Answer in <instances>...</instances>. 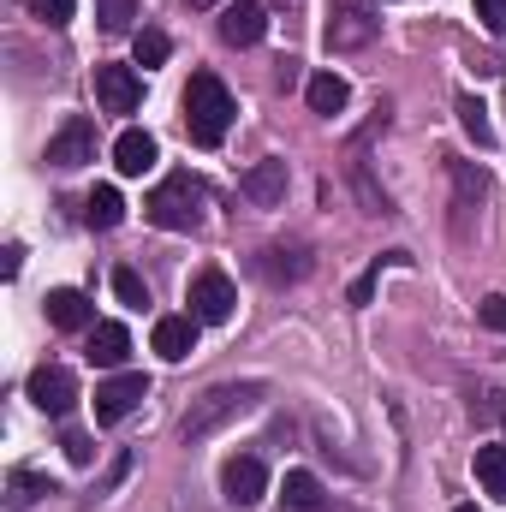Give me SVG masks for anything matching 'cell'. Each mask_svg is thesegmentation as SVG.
<instances>
[{
	"mask_svg": "<svg viewBox=\"0 0 506 512\" xmlns=\"http://www.w3.org/2000/svg\"><path fill=\"white\" fill-rule=\"evenodd\" d=\"M137 96H143V84H137L131 66H96V102H102V114H131Z\"/></svg>",
	"mask_w": 506,
	"mask_h": 512,
	"instance_id": "obj_10",
	"label": "cell"
},
{
	"mask_svg": "<svg viewBox=\"0 0 506 512\" xmlns=\"http://www.w3.org/2000/svg\"><path fill=\"white\" fill-rule=\"evenodd\" d=\"M221 495H227L233 507H256V501L268 495V471H262V459L233 453V459L221 465Z\"/></svg>",
	"mask_w": 506,
	"mask_h": 512,
	"instance_id": "obj_8",
	"label": "cell"
},
{
	"mask_svg": "<svg viewBox=\"0 0 506 512\" xmlns=\"http://www.w3.org/2000/svg\"><path fill=\"white\" fill-rule=\"evenodd\" d=\"M30 12L42 24H72V0H30Z\"/></svg>",
	"mask_w": 506,
	"mask_h": 512,
	"instance_id": "obj_31",
	"label": "cell"
},
{
	"mask_svg": "<svg viewBox=\"0 0 506 512\" xmlns=\"http://www.w3.org/2000/svg\"><path fill=\"white\" fill-rule=\"evenodd\" d=\"M477 483L489 501H506V447H477Z\"/></svg>",
	"mask_w": 506,
	"mask_h": 512,
	"instance_id": "obj_20",
	"label": "cell"
},
{
	"mask_svg": "<svg viewBox=\"0 0 506 512\" xmlns=\"http://www.w3.org/2000/svg\"><path fill=\"white\" fill-rule=\"evenodd\" d=\"M239 191L251 197L256 209H280V203H286V161H274V155H268V161H256L251 173L239 179Z\"/></svg>",
	"mask_w": 506,
	"mask_h": 512,
	"instance_id": "obj_13",
	"label": "cell"
},
{
	"mask_svg": "<svg viewBox=\"0 0 506 512\" xmlns=\"http://www.w3.org/2000/svg\"><path fill=\"white\" fill-rule=\"evenodd\" d=\"M131 54H137V66L149 72V66H161V60L173 54V42H167L161 30H137V36H131Z\"/></svg>",
	"mask_w": 506,
	"mask_h": 512,
	"instance_id": "obj_26",
	"label": "cell"
},
{
	"mask_svg": "<svg viewBox=\"0 0 506 512\" xmlns=\"http://www.w3.org/2000/svg\"><path fill=\"white\" fill-rule=\"evenodd\" d=\"M393 262H411V251H387V256H376V262H370V268L352 280L346 304H358V310H364V304H370V292H376V280H381V268H393Z\"/></svg>",
	"mask_w": 506,
	"mask_h": 512,
	"instance_id": "obj_25",
	"label": "cell"
},
{
	"mask_svg": "<svg viewBox=\"0 0 506 512\" xmlns=\"http://www.w3.org/2000/svg\"><path fill=\"white\" fill-rule=\"evenodd\" d=\"M197 328H203L197 316H161L155 334H149V346H155L167 364H185V358L197 352Z\"/></svg>",
	"mask_w": 506,
	"mask_h": 512,
	"instance_id": "obj_12",
	"label": "cell"
},
{
	"mask_svg": "<svg viewBox=\"0 0 506 512\" xmlns=\"http://www.w3.org/2000/svg\"><path fill=\"white\" fill-rule=\"evenodd\" d=\"M453 191H459V209H483V197H489V173L471 167V161H453Z\"/></svg>",
	"mask_w": 506,
	"mask_h": 512,
	"instance_id": "obj_22",
	"label": "cell"
},
{
	"mask_svg": "<svg viewBox=\"0 0 506 512\" xmlns=\"http://www.w3.org/2000/svg\"><path fill=\"white\" fill-rule=\"evenodd\" d=\"M42 310H48V322H54V328H66V334L96 328V304H90L78 286H54V292L42 298Z\"/></svg>",
	"mask_w": 506,
	"mask_h": 512,
	"instance_id": "obj_11",
	"label": "cell"
},
{
	"mask_svg": "<svg viewBox=\"0 0 506 512\" xmlns=\"http://www.w3.org/2000/svg\"><path fill=\"white\" fill-rule=\"evenodd\" d=\"M376 30H381V18H370L364 6H340L328 18V48H364Z\"/></svg>",
	"mask_w": 506,
	"mask_h": 512,
	"instance_id": "obj_14",
	"label": "cell"
},
{
	"mask_svg": "<svg viewBox=\"0 0 506 512\" xmlns=\"http://www.w3.org/2000/svg\"><path fill=\"white\" fill-rule=\"evenodd\" d=\"M131 352V334L126 322H96L90 328V364H102V370H120Z\"/></svg>",
	"mask_w": 506,
	"mask_h": 512,
	"instance_id": "obj_17",
	"label": "cell"
},
{
	"mask_svg": "<svg viewBox=\"0 0 506 512\" xmlns=\"http://www.w3.org/2000/svg\"><path fill=\"white\" fill-rule=\"evenodd\" d=\"M48 161H54V167H84V161H96V120H90V114H72L66 126L48 137Z\"/></svg>",
	"mask_w": 506,
	"mask_h": 512,
	"instance_id": "obj_7",
	"label": "cell"
},
{
	"mask_svg": "<svg viewBox=\"0 0 506 512\" xmlns=\"http://www.w3.org/2000/svg\"><path fill=\"white\" fill-rule=\"evenodd\" d=\"M66 459H72V465H90V435L72 429V435H66Z\"/></svg>",
	"mask_w": 506,
	"mask_h": 512,
	"instance_id": "obj_32",
	"label": "cell"
},
{
	"mask_svg": "<svg viewBox=\"0 0 506 512\" xmlns=\"http://www.w3.org/2000/svg\"><path fill=\"white\" fill-rule=\"evenodd\" d=\"M477 322H483V328H495V334H506V292H495V298H483V304H477Z\"/></svg>",
	"mask_w": 506,
	"mask_h": 512,
	"instance_id": "obj_30",
	"label": "cell"
},
{
	"mask_svg": "<svg viewBox=\"0 0 506 512\" xmlns=\"http://www.w3.org/2000/svg\"><path fill=\"white\" fill-rule=\"evenodd\" d=\"M262 30H268V6L262 0H233L221 12V42H233V48H256Z\"/></svg>",
	"mask_w": 506,
	"mask_h": 512,
	"instance_id": "obj_9",
	"label": "cell"
},
{
	"mask_svg": "<svg viewBox=\"0 0 506 512\" xmlns=\"http://www.w3.org/2000/svg\"><path fill=\"white\" fill-rule=\"evenodd\" d=\"M96 18H102V30H131V18H137V0H96Z\"/></svg>",
	"mask_w": 506,
	"mask_h": 512,
	"instance_id": "obj_27",
	"label": "cell"
},
{
	"mask_svg": "<svg viewBox=\"0 0 506 512\" xmlns=\"http://www.w3.org/2000/svg\"><path fill=\"white\" fill-rule=\"evenodd\" d=\"M24 393H30V405H36V411L66 417V411L78 405V376H72L66 364H36V370H30V382H24Z\"/></svg>",
	"mask_w": 506,
	"mask_h": 512,
	"instance_id": "obj_5",
	"label": "cell"
},
{
	"mask_svg": "<svg viewBox=\"0 0 506 512\" xmlns=\"http://www.w3.org/2000/svg\"><path fill=\"white\" fill-rule=\"evenodd\" d=\"M203 203H209V191H203L197 173H167V179L149 191L143 215H149L161 233H191V227L203 221Z\"/></svg>",
	"mask_w": 506,
	"mask_h": 512,
	"instance_id": "obj_3",
	"label": "cell"
},
{
	"mask_svg": "<svg viewBox=\"0 0 506 512\" xmlns=\"http://www.w3.org/2000/svg\"><path fill=\"white\" fill-rule=\"evenodd\" d=\"M191 6H215V0H191Z\"/></svg>",
	"mask_w": 506,
	"mask_h": 512,
	"instance_id": "obj_33",
	"label": "cell"
},
{
	"mask_svg": "<svg viewBox=\"0 0 506 512\" xmlns=\"http://www.w3.org/2000/svg\"><path fill=\"white\" fill-rule=\"evenodd\" d=\"M256 268L280 286V280H304V274H310V256L304 251H262L256 256Z\"/></svg>",
	"mask_w": 506,
	"mask_h": 512,
	"instance_id": "obj_23",
	"label": "cell"
},
{
	"mask_svg": "<svg viewBox=\"0 0 506 512\" xmlns=\"http://www.w3.org/2000/svg\"><path fill=\"white\" fill-rule=\"evenodd\" d=\"M84 221H90L96 233H108V227H120V221H126V197H120L114 185H96V191L84 197Z\"/></svg>",
	"mask_w": 506,
	"mask_h": 512,
	"instance_id": "obj_19",
	"label": "cell"
},
{
	"mask_svg": "<svg viewBox=\"0 0 506 512\" xmlns=\"http://www.w3.org/2000/svg\"><path fill=\"white\" fill-rule=\"evenodd\" d=\"M114 292H120V304H149V286H143V274L137 268H114Z\"/></svg>",
	"mask_w": 506,
	"mask_h": 512,
	"instance_id": "obj_28",
	"label": "cell"
},
{
	"mask_svg": "<svg viewBox=\"0 0 506 512\" xmlns=\"http://www.w3.org/2000/svg\"><path fill=\"white\" fill-rule=\"evenodd\" d=\"M233 310H239V286H233L227 268H203V274H191V316H197V322L221 328V322H233Z\"/></svg>",
	"mask_w": 506,
	"mask_h": 512,
	"instance_id": "obj_4",
	"label": "cell"
},
{
	"mask_svg": "<svg viewBox=\"0 0 506 512\" xmlns=\"http://www.w3.org/2000/svg\"><path fill=\"white\" fill-rule=\"evenodd\" d=\"M143 399H149V376H137V370L108 376V382L96 387V423H120V417H131Z\"/></svg>",
	"mask_w": 506,
	"mask_h": 512,
	"instance_id": "obj_6",
	"label": "cell"
},
{
	"mask_svg": "<svg viewBox=\"0 0 506 512\" xmlns=\"http://www.w3.org/2000/svg\"><path fill=\"white\" fill-rule=\"evenodd\" d=\"M453 108H459V126H465V137H471L477 149H489V143H495V126H489V108H483V102H477L471 90H465V96H459Z\"/></svg>",
	"mask_w": 506,
	"mask_h": 512,
	"instance_id": "obj_21",
	"label": "cell"
},
{
	"mask_svg": "<svg viewBox=\"0 0 506 512\" xmlns=\"http://www.w3.org/2000/svg\"><path fill=\"white\" fill-rule=\"evenodd\" d=\"M304 102H310V114H346V102H352V84L340 78V72H316L310 84H304Z\"/></svg>",
	"mask_w": 506,
	"mask_h": 512,
	"instance_id": "obj_16",
	"label": "cell"
},
{
	"mask_svg": "<svg viewBox=\"0 0 506 512\" xmlns=\"http://www.w3.org/2000/svg\"><path fill=\"white\" fill-rule=\"evenodd\" d=\"M155 161H161V149H155L149 131H120V143H114V167H120L126 179H143Z\"/></svg>",
	"mask_w": 506,
	"mask_h": 512,
	"instance_id": "obj_15",
	"label": "cell"
},
{
	"mask_svg": "<svg viewBox=\"0 0 506 512\" xmlns=\"http://www.w3.org/2000/svg\"><path fill=\"white\" fill-rule=\"evenodd\" d=\"M322 507H328L322 483H316L310 471H286V483H280V512H322Z\"/></svg>",
	"mask_w": 506,
	"mask_h": 512,
	"instance_id": "obj_18",
	"label": "cell"
},
{
	"mask_svg": "<svg viewBox=\"0 0 506 512\" xmlns=\"http://www.w3.org/2000/svg\"><path fill=\"white\" fill-rule=\"evenodd\" d=\"M42 495H54L48 477H36V471H12L6 477V507H36Z\"/></svg>",
	"mask_w": 506,
	"mask_h": 512,
	"instance_id": "obj_24",
	"label": "cell"
},
{
	"mask_svg": "<svg viewBox=\"0 0 506 512\" xmlns=\"http://www.w3.org/2000/svg\"><path fill=\"white\" fill-rule=\"evenodd\" d=\"M233 120H239L233 90H227L215 72H191V84H185V131H191V143L215 149V143L233 131Z\"/></svg>",
	"mask_w": 506,
	"mask_h": 512,
	"instance_id": "obj_1",
	"label": "cell"
},
{
	"mask_svg": "<svg viewBox=\"0 0 506 512\" xmlns=\"http://www.w3.org/2000/svg\"><path fill=\"white\" fill-rule=\"evenodd\" d=\"M453 512H477V507H453Z\"/></svg>",
	"mask_w": 506,
	"mask_h": 512,
	"instance_id": "obj_34",
	"label": "cell"
},
{
	"mask_svg": "<svg viewBox=\"0 0 506 512\" xmlns=\"http://www.w3.org/2000/svg\"><path fill=\"white\" fill-rule=\"evenodd\" d=\"M471 6H477V18H483L489 36H506V0H471Z\"/></svg>",
	"mask_w": 506,
	"mask_h": 512,
	"instance_id": "obj_29",
	"label": "cell"
},
{
	"mask_svg": "<svg viewBox=\"0 0 506 512\" xmlns=\"http://www.w3.org/2000/svg\"><path fill=\"white\" fill-rule=\"evenodd\" d=\"M262 393H268L262 382H221V387H209V393H197L191 411H185V423H179V435L185 441H209L215 429H227L233 417H245Z\"/></svg>",
	"mask_w": 506,
	"mask_h": 512,
	"instance_id": "obj_2",
	"label": "cell"
}]
</instances>
